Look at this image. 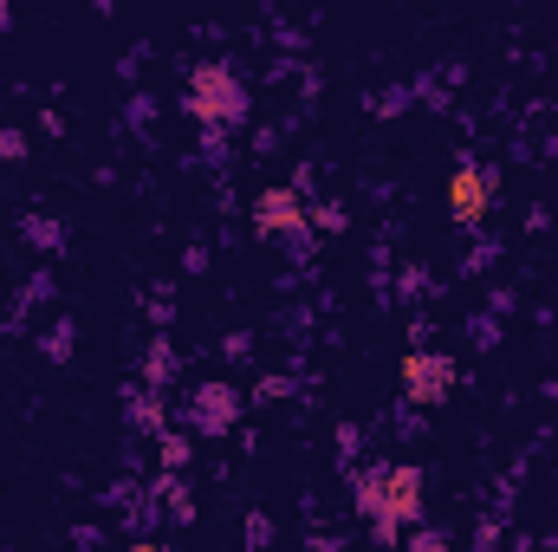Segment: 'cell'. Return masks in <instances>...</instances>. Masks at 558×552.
I'll list each match as a JSON object with an SVG mask.
<instances>
[{"label":"cell","mask_w":558,"mask_h":552,"mask_svg":"<svg viewBox=\"0 0 558 552\" xmlns=\"http://www.w3.org/2000/svg\"><path fill=\"white\" fill-rule=\"evenodd\" d=\"M357 507H364V520H371L377 540H397L422 514V475L416 468H377V475H364Z\"/></svg>","instance_id":"cell-1"},{"label":"cell","mask_w":558,"mask_h":552,"mask_svg":"<svg viewBox=\"0 0 558 552\" xmlns=\"http://www.w3.org/2000/svg\"><path fill=\"white\" fill-rule=\"evenodd\" d=\"M247 111V92H241V79L228 72V65H202L195 79H189V118H202V124H234Z\"/></svg>","instance_id":"cell-2"},{"label":"cell","mask_w":558,"mask_h":552,"mask_svg":"<svg viewBox=\"0 0 558 552\" xmlns=\"http://www.w3.org/2000/svg\"><path fill=\"white\" fill-rule=\"evenodd\" d=\"M448 391H454V358H441V351H410L403 358V397L410 404L435 410V404H448Z\"/></svg>","instance_id":"cell-3"},{"label":"cell","mask_w":558,"mask_h":552,"mask_svg":"<svg viewBox=\"0 0 558 552\" xmlns=\"http://www.w3.org/2000/svg\"><path fill=\"white\" fill-rule=\"evenodd\" d=\"M487 208H494V176L474 169V163H461L454 182H448V215H454L461 228H474V221H487Z\"/></svg>","instance_id":"cell-4"},{"label":"cell","mask_w":558,"mask_h":552,"mask_svg":"<svg viewBox=\"0 0 558 552\" xmlns=\"http://www.w3.org/2000/svg\"><path fill=\"white\" fill-rule=\"evenodd\" d=\"M254 228H260L267 241H305V215H299V195H292V189H267V195L254 202Z\"/></svg>","instance_id":"cell-5"},{"label":"cell","mask_w":558,"mask_h":552,"mask_svg":"<svg viewBox=\"0 0 558 552\" xmlns=\"http://www.w3.org/2000/svg\"><path fill=\"white\" fill-rule=\"evenodd\" d=\"M234 410H241V404H234V391H221V384H215V391H202V404H195V422L215 435V429H228V422H234Z\"/></svg>","instance_id":"cell-6"}]
</instances>
